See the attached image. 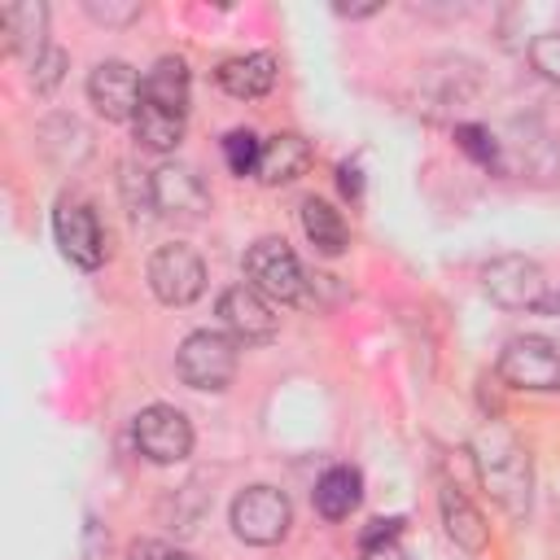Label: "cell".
<instances>
[{
	"label": "cell",
	"instance_id": "obj_1",
	"mask_svg": "<svg viewBox=\"0 0 560 560\" xmlns=\"http://www.w3.org/2000/svg\"><path fill=\"white\" fill-rule=\"evenodd\" d=\"M472 459H477V472H481L490 499L508 516H525L529 512V455L516 442V433L499 420H486L472 433Z\"/></svg>",
	"mask_w": 560,
	"mask_h": 560
},
{
	"label": "cell",
	"instance_id": "obj_2",
	"mask_svg": "<svg viewBox=\"0 0 560 560\" xmlns=\"http://www.w3.org/2000/svg\"><path fill=\"white\" fill-rule=\"evenodd\" d=\"M236 363H241V341L219 332V328H201V332H188L179 354H175V372L188 389H201V394H219L232 385L236 376Z\"/></svg>",
	"mask_w": 560,
	"mask_h": 560
},
{
	"label": "cell",
	"instance_id": "obj_3",
	"mask_svg": "<svg viewBox=\"0 0 560 560\" xmlns=\"http://www.w3.org/2000/svg\"><path fill=\"white\" fill-rule=\"evenodd\" d=\"M481 289L494 306L503 311H538L542 298L551 293V280L542 276V267L525 254H499L481 267Z\"/></svg>",
	"mask_w": 560,
	"mask_h": 560
},
{
	"label": "cell",
	"instance_id": "obj_4",
	"mask_svg": "<svg viewBox=\"0 0 560 560\" xmlns=\"http://www.w3.org/2000/svg\"><path fill=\"white\" fill-rule=\"evenodd\" d=\"M144 276H149V289H153V298L162 306H188V302H197L206 293V262L184 241L158 245Z\"/></svg>",
	"mask_w": 560,
	"mask_h": 560
},
{
	"label": "cell",
	"instance_id": "obj_5",
	"mask_svg": "<svg viewBox=\"0 0 560 560\" xmlns=\"http://www.w3.org/2000/svg\"><path fill=\"white\" fill-rule=\"evenodd\" d=\"M245 276H249L245 284H254L271 302H302L306 271H302L298 254L276 236H262L245 249Z\"/></svg>",
	"mask_w": 560,
	"mask_h": 560
},
{
	"label": "cell",
	"instance_id": "obj_6",
	"mask_svg": "<svg viewBox=\"0 0 560 560\" xmlns=\"http://www.w3.org/2000/svg\"><path fill=\"white\" fill-rule=\"evenodd\" d=\"M293 508L276 486H245L232 499V534L249 547H271L289 534Z\"/></svg>",
	"mask_w": 560,
	"mask_h": 560
},
{
	"label": "cell",
	"instance_id": "obj_7",
	"mask_svg": "<svg viewBox=\"0 0 560 560\" xmlns=\"http://www.w3.org/2000/svg\"><path fill=\"white\" fill-rule=\"evenodd\" d=\"M499 376L512 389H529V394H551L560 389V346L547 337H512L499 354Z\"/></svg>",
	"mask_w": 560,
	"mask_h": 560
},
{
	"label": "cell",
	"instance_id": "obj_8",
	"mask_svg": "<svg viewBox=\"0 0 560 560\" xmlns=\"http://www.w3.org/2000/svg\"><path fill=\"white\" fill-rule=\"evenodd\" d=\"M136 451L149 464H179L192 451V424L171 402H149L136 416Z\"/></svg>",
	"mask_w": 560,
	"mask_h": 560
},
{
	"label": "cell",
	"instance_id": "obj_9",
	"mask_svg": "<svg viewBox=\"0 0 560 560\" xmlns=\"http://www.w3.org/2000/svg\"><path fill=\"white\" fill-rule=\"evenodd\" d=\"M88 101L105 122H131L144 101V79L118 57L96 61L88 74Z\"/></svg>",
	"mask_w": 560,
	"mask_h": 560
},
{
	"label": "cell",
	"instance_id": "obj_10",
	"mask_svg": "<svg viewBox=\"0 0 560 560\" xmlns=\"http://www.w3.org/2000/svg\"><path fill=\"white\" fill-rule=\"evenodd\" d=\"M219 319L228 328V337H236L241 346H258L271 341L280 319H276V302L262 298L254 284H228L219 293Z\"/></svg>",
	"mask_w": 560,
	"mask_h": 560
},
{
	"label": "cell",
	"instance_id": "obj_11",
	"mask_svg": "<svg viewBox=\"0 0 560 560\" xmlns=\"http://www.w3.org/2000/svg\"><path fill=\"white\" fill-rule=\"evenodd\" d=\"M149 197H153V210L166 219H201L210 210L206 179L184 162H162L149 175Z\"/></svg>",
	"mask_w": 560,
	"mask_h": 560
},
{
	"label": "cell",
	"instance_id": "obj_12",
	"mask_svg": "<svg viewBox=\"0 0 560 560\" xmlns=\"http://www.w3.org/2000/svg\"><path fill=\"white\" fill-rule=\"evenodd\" d=\"M52 236H57V249L83 267V271H96L105 262V232L96 223V214L83 206V201H61L52 210Z\"/></svg>",
	"mask_w": 560,
	"mask_h": 560
},
{
	"label": "cell",
	"instance_id": "obj_13",
	"mask_svg": "<svg viewBox=\"0 0 560 560\" xmlns=\"http://www.w3.org/2000/svg\"><path fill=\"white\" fill-rule=\"evenodd\" d=\"M0 31L9 39V52L22 57L26 66H35L44 52H48V9L39 0H26V4H4L0 9Z\"/></svg>",
	"mask_w": 560,
	"mask_h": 560
},
{
	"label": "cell",
	"instance_id": "obj_14",
	"mask_svg": "<svg viewBox=\"0 0 560 560\" xmlns=\"http://www.w3.org/2000/svg\"><path fill=\"white\" fill-rule=\"evenodd\" d=\"M276 74H280V61L271 52H245V57H228L214 70V83L236 101H258L276 88Z\"/></svg>",
	"mask_w": 560,
	"mask_h": 560
},
{
	"label": "cell",
	"instance_id": "obj_15",
	"mask_svg": "<svg viewBox=\"0 0 560 560\" xmlns=\"http://www.w3.org/2000/svg\"><path fill=\"white\" fill-rule=\"evenodd\" d=\"M438 512H442V525H446V538L464 551H481L490 542V525L486 516L472 508V499L459 490V486H442L438 490Z\"/></svg>",
	"mask_w": 560,
	"mask_h": 560
},
{
	"label": "cell",
	"instance_id": "obj_16",
	"mask_svg": "<svg viewBox=\"0 0 560 560\" xmlns=\"http://www.w3.org/2000/svg\"><path fill=\"white\" fill-rule=\"evenodd\" d=\"M306 166H311V140L298 136V131H280V136L262 140V158H258V171L254 175L276 188V184L298 179Z\"/></svg>",
	"mask_w": 560,
	"mask_h": 560
},
{
	"label": "cell",
	"instance_id": "obj_17",
	"mask_svg": "<svg viewBox=\"0 0 560 560\" xmlns=\"http://www.w3.org/2000/svg\"><path fill=\"white\" fill-rule=\"evenodd\" d=\"M311 499H315V512H319L324 521H346V516L359 508V499H363V477H359V468L332 464V468L315 481Z\"/></svg>",
	"mask_w": 560,
	"mask_h": 560
},
{
	"label": "cell",
	"instance_id": "obj_18",
	"mask_svg": "<svg viewBox=\"0 0 560 560\" xmlns=\"http://www.w3.org/2000/svg\"><path fill=\"white\" fill-rule=\"evenodd\" d=\"M188 66L184 57H158L144 74V101L171 109V114H188Z\"/></svg>",
	"mask_w": 560,
	"mask_h": 560
},
{
	"label": "cell",
	"instance_id": "obj_19",
	"mask_svg": "<svg viewBox=\"0 0 560 560\" xmlns=\"http://www.w3.org/2000/svg\"><path fill=\"white\" fill-rule=\"evenodd\" d=\"M302 232H306V241H311L324 258H337V254H346V245H350L346 219H341L328 201H319V197H306V201H302Z\"/></svg>",
	"mask_w": 560,
	"mask_h": 560
},
{
	"label": "cell",
	"instance_id": "obj_20",
	"mask_svg": "<svg viewBox=\"0 0 560 560\" xmlns=\"http://www.w3.org/2000/svg\"><path fill=\"white\" fill-rule=\"evenodd\" d=\"M131 131H136V140H140L144 149L171 153V149L184 140V114H171V109H162V105H153V101H140V109H136V118H131Z\"/></svg>",
	"mask_w": 560,
	"mask_h": 560
},
{
	"label": "cell",
	"instance_id": "obj_21",
	"mask_svg": "<svg viewBox=\"0 0 560 560\" xmlns=\"http://www.w3.org/2000/svg\"><path fill=\"white\" fill-rule=\"evenodd\" d=\"M258 158H262V144H258L254 131L236 127V131L223 136V162H228L232 175H254L258 171Z\"/></svg>",
	"mask_w": 560,
	"mask_h": 560
},
{
	"label": "cell",
	"instance_id": "obj_22",
	"mask_svg": "<svg viewBox=\"0 0 560 560\" xmlns=\"http://www.w3.org/2000/svg\"><path fill=\"white\" fill-rule=\"evenodd\" d=\"M66 66H70L66 48L48 44V52H44V57L31 66V83H35V92H39V96H52V92H57V83L66 79Z\"/></svg>",
	"mask_w": 560,
	"mask_h": 560
},
{
	"label": "cell",
	"instance_id": "obj_23",
	"mask_svg": "<svg viewBox=\"0 0 560 560\" xmlns=\"http://www.w3.org/2000/svg\"><path fill=\"white\" fill-rule=\"evenodd\" d=\"M455 140H459V149H464L468 158H477L481 166H499V140H494L486 127L459 122V127H455Z\"/></svg>",
	"mask_w": 560,
	"mask_h": 560
},
{
	"label": "cell",
	"instance_id": "obj_24",
	"mask_svg": "<svg viewBox=\"0 0 560 560\" xmlns=\"http://www.w3.org/2000/svg\"><path fill=\"white\" fill-rule=\"evenodd\" d=\"M529 66H534L542 79L560 83V31H542V35L529 39Z\"/></svg>",
	"mask_w": 560,
	"mask_h": 560
},
{
	"label": "cell",
	"instance_id": "obj_25",
	"mask_svg": "<svg viewBox=\"0 0 560 560\" xmlns=\"http://www.w3.org/2000/svg\"><path fill=\"white\" fill-rule=\"evenodd\" d=\"M83 9H88V18L101 22V26H127V22H136V18L144 13L140 0H88Z\"/></svg>",
	"mask_w": 560,
	"mask_h": 560
},
{
	"label": "cell",
	"instance_id": "obj_26",
	"mask_svg": "<svg viewBox=\"0 0 560 560\" xmlns=\"http://www.w3.org/2000/svg\"><path fill=\"white\" fill-rule=\"evenodd\" d=\"M398 529H402V516H376L363 534H359V547H372V542H389V538H398Z\"/></svg>",
	"mask_w": 560,
	"mask_h": 560
},
{
	"label": "cell",
	"instance_id": "obj_27",
	"mask_svg": "<svg viewBox=\"0 0 560 560\" xmlns=\"http://www.w3.org/2000/svg\"><path fill=\"white\" fill-rule=\"evenodd\" d=\"M337 175H341V192H346L350 201H359V197H363V175H359V166L341 162V166H337Z\"/></svg>",
	"mask_w": 560,
	"mask_h": 560
},
{
	"label": "cell",
	"instance_id": "obj_28",
	"mask_svg": "<svg viewBox=\"0 0 560 560\" xmlns=\"http://www.w3.org/2000/svg\"><path fill=\"white\" fill-rule=\"evenodd\" d=\"M363 560H407V551L398 547V538H389V542H372V547H363Z\"/></svg>",
	"mask_w": 560,
	"mask_h": 560
},
{
	"label": "cell",
	"instance_id": "obj_29",
	"mask_svg": "<svg viewBox=\"0 0 560 560\" xmlns=\"http://www.w3.org/2000/svg\"><path fill=\"white\" fill-rule=\"evenodd\" d=\"M131 560H166V547H158V542H136V547H131Z\"/></svg>",
	"mask_w": 560,
	"mask_h": 560
},
{
	"label": "cell",
	"instance_id": "obj_30",
	"mask_svg": "<svg viewBox=\"0 0 560 560\" xmlns=\"http://www.w3.org/2000/svg\"><path fill=\"white\" fill-rule=\"evenodd\" d=\"M337 13L341 18H372V13H381V4H337Z\"/></svg>",
	"mask_w": 560,
	"mask_h": 560
},
{
	"label": "cell",
	"instance_id": "obj_31",
	"mask_svg": "<svg viewBox=\"0 0 560 560\" xmlns=\"http://www.w3.org/2000/svg\"><path fill=\"white\" fill-rule=\"evenodd\" d=\"M166 560H197L192 551H166Z\"/></svg>",
	"mask_w": 560,
	"mask_h": 560
}]
</instances>
